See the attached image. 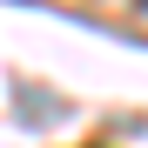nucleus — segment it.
<instances>
[{
    "label": "nucleus",
    "instance_id": "obj_1",
    "mask_svg": "<svg viewBox=\"0 0 148 148\" xmlns=\"http://www.w3.org/2000/svg\"><path fill=\"white\" fill-rule=\"evenodd\" d=\"M135 14H141V20H148V0H141V7H135Z\"/></svg>",
    "mask_w": 148,
    "mask_h": 148
}]
</instances>
